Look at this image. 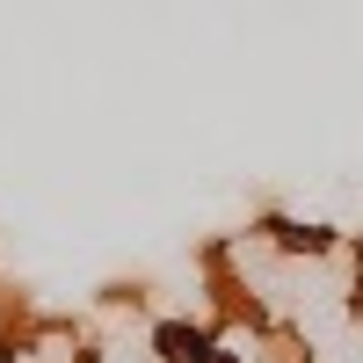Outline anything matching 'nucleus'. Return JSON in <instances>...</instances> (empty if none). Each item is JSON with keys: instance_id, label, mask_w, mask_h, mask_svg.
I'll return each instance as SVG.
<instances>
[{"instance_id": "obj_1", "label": "nucleus", "mask_w": 363, "mask_h": 363, "mask_svg": "<svg viewBox=\"0 0 363 363\" xmlns=\"http://www.w3.org/2000/svg\"><path fill=\"white\" fill-rule=\"evenodd\" d=\"M145 349H153V363H218V327L160 313L153 327H145Z\"/></svg>"}, {"instance_id": "obj_2", "label": "nucleus", "mask_w": 363, "mask_h": 363, "mask_svg": "<svg viewBox=\"0 0 363 363\" xmlns=\"http://www.w3.org/2000/svg\"><path fill=\"white\" fill-rule=\"evenodd\" d=\"M255 233L269 240V247H284V255H306V262L335 255V225H306V218H277V211H269Z\"/></svg>"}, {"instance_id": "obj_3", "label": "nucleus", "mask_w": 363, "mask_h": 363, "mask_svg": "<svg viewBox=\"0 0 363 363\" xmlns=\"http://www.w3.org/2000/svg\"><path fill=\"white\" fill-rule=\"evenodd\" d=\"M109 363H131V356H109Z\"/></svg>"}]
</instances>
